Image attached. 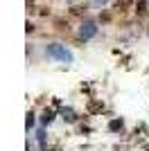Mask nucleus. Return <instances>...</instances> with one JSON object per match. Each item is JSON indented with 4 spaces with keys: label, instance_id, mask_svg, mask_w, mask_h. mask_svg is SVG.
Listing matches in <instances>:
<instances>
[{
    "label": "nucleus",
    "instance_id": "obj_1",
    "mask_svg": "<svg viewBox=\"0 0 149 151\" xmlns=\"http://www.w3.org/2000/svg\"><path fill=\"white\" fill-rule=\"evenodd\" d=\"M108 126H111V131H120V129H122V120H113Z\"/></svg>",
    "mask_w": 149,
    "mask_h": 151
},
{
    "label": "nucleus",
    "instance_id": "obj_2",
    "mask_svg": "<svg viewBox=\"0 0 149 151\" xmlns=\"http://www.w3.org/2000/svg\"><path fill=\"white\" fill-rule=\"evenodd\" d=\"M145 7H147V2H145V0H140V2H138V14H145V12H147Z\"/></svg>",
    "mask_w": 149,
    "mask_h": 151
},
{
    "label": "nucleus",
    "instance_id": "obj_3",
    "mask_svg": "<svg viewBox=\"0 0 149 151\" xmlns=\"http://www.w3.org/2000/svg\"><path fill=\"white\" fill-rule=\"evenodd\" d=\"M52 120V111H45V115H43V122H50Z\"/></svg>",
    "mask_w": 149,
    "mask_h": 151
},
{
    "label": "nucleus",
    "instance_id": "obj_4",
    "mask_svg": "<svg viewBox=\"0 0 149 151\" xmlns=\"http://www.w3.org/2000/svg\"><path fill=\"white\" fill-rule=\"evenodd\" d=\"M115 2H118V5H127V2H129V0H115Z\"/></svg>",
    "mask_w": 149,
    "mask_h": 151
}]
</instances>
